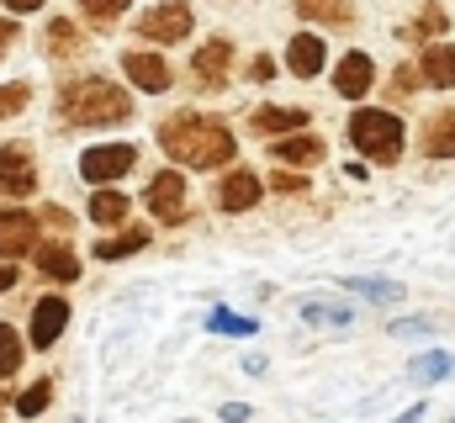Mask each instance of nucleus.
Returning <instances> with one entry per match:
<instances>
[{"label": "nucleus", "instance_id": "1", "mask_svg": "<svg viewBox=\"0 0 455 423\" xmlns=\"http://www.w3.org/2000/svg\"><path fill=\"white\" fill-rule=\"evenodd\" d=\"M164 159L186 164V170H228L238 159V132L228 127V116H207V111H175L154 127Z\"/></svg>", "mask_w": 455, "mask_h": 423}, {"label": "nucleus", "instance_id": "2", "mask_svg": "<svg viewBox=\"0 0 455 423\" xmlns=\"http://www.w3.org/2000/svg\"><path fill=\"white\" fill-rule=\"evenodd\" d=\"M127 116H132V96L101 75L59 85V122L64 127H122Z\"/></svg>", "mask_w": 455, "mask_h": 423}, {"label": "nucleus", "instance_id": "3", "mask_svg": "<svg viewBox=\"0 0 455 423\" xmlns=\"http://www.w3.org/2000/svg\"><path fill=\"white\" fill-rule=\"evenodd\" d=\"M344 138L355 143V154L365 164H397L403 148H408V122L397 111H387V106H355Z\"/></svg>", "mask_w": 455, "mask_h": 423}, {"label": "nucleus", "instance_id": "4", "mask_svg": "<svg viewBox=\"0 0 455 423\" xmlns=\"http://www.w3.org/2000/svg\"><path fill=\"white\" fill-rule=\"evenodd\" d=\"M191 27H196V16H191L186 0H159L154 11L138 16V37H143V43H164V48H170V43H186Z\"/></svg>", "mask_w": 455, "mask_h": 423}, {"label": "nucleus", "instance_id": "5", "mask_svg": "<svg viewBox=\"0 0 455 423\" xmlns=\"http://www.w3.org/2000/svg\"><path fill=\"white\" fill-rule=\"evenodd\" d=\"M127 170H138V143H96L80 154V175L101 191V186H116Z\"/></svg>", "mask_w": 455, "mask_h": 423}, {"label": "nucleus", "instance_id": "6", "mask_svg": "<svg viewBox=\"0 0 455 423\" xmlns=\"http://www.w3.org/2000/svg\"><path fill=\"white\" fill-rule=\"evenodd\" d=\"M143 207L154 212V222L180 227V222L191 217V202H186V175H180V170H159V175L148 180V191H143Z\"/></svg>", "mask_w": 455, "mask_h": 423}, {"label": "nucleus", "instance_id": "7", "mask_svg": "<svg viewBox=\"0 0 455 423\" xmlns=\"http://www.w3.org/2000/svg\"><path fill=\"white\" fill-rule=\"evenodd\" d=\"M37 191V159L27 143H0V196L5 202H21Z\"/></svg>", "mask_w": 455, "mask_h": 423}, {"label": "nucleus", "instance_id": "8", "mask_svg": "<svg viewBox=\"0 0 455 423\" xmlns=\"http://www.w3.org/2000/svg\"><path fill=\"white\" fill-rule=\"evenodd\" d=\"M259 196H265V180H259L249 164H228L223 180H218V212H228V217H243V212L259 207Z\"/></svg>", "mask_w": 455, "mask_h": 423}, {"label": "nucleus", "instance_id": "9", "mask_svg": "<svg viewBox=\"0 0 455 423\" xmlns=\"http://www.w3.org/2000/svg\"><path fill=\"white\" fill-rule=\"evenodd\" d=\"M37 212H21V207H0V259L16 265L21 254L37 249Z\"/></svg>", "mask_w": 455, "mask_h": 423}, {"label": "nucleus", "instance_id": "10", "mask_svg": "<svg viewBox=\"0 0 455 423\" xmlns=\"http://www.w3.org/2000/svg\"><path fill=\"white\" fill-rule=\"evenodd\" d=\"M122 75H127L143 96H164V91L175 85L164 53H148V48H127V53H122Z\"/></svg>", "mask_w": 455, "mask_h": 423}, {"label": "nucleus", "instance_id": "11", "mask_svg": "<svg viewBox=\"0 0 455 423\" xmlns=\"http://www.w3.org/2000/svg\"><path fill=\"white\" fill-rule=\"evenodd\" d=\"M270 159L275 164H286V170H318L323 159H329V143L318 138V132H291V138H270Z\"/></svg>", "mask_w": 455, "mask_h": 423}, {"label": "nucleus", "instance_id": "12", "mask_svg": "<svg viewBox=\"0 0 455 423\" xmlns=\"http://www.w3.org/2000/svg\"><path fill=\"white\" fill-rule=\"evenodd\" d=\"M334 91H339L344 101H365L376 91V59L365 48H349L339 64H334Z\"/></svg>", "mask_w": 455, "mask_h": 423}, {"label": "nucleus", "instance_id": "13", "mask_svg": "<svg viewBox=\"0 0 455 423\" xmlns=\"http://www.w3.org/2000/svg\"><path fill=\"white\" fill-rule=\"evenodd\" d=\"M228 69H233V43L228 37H207L191 53V75H196L202 91H228Z\"/></svg>", "mask_w": 455, "mask_h": 423}, {"label": "nucleus", "instance_id": "14", "mask_svg": "<svg viewBox=\"0 0 455 423\" xmlns=\"http://www.w3.org/2000/svg\"><path fill=\"white\" fill-rule=\"evenodd\" d=\"M64 328H69V297H37L32 323H27L32 349H53V344L64 339Z\"/></svg>", "mask_w": 455, "mask_h": 423}, {"label": "nucleus", "instance_id": "15", "mask_svg": "<svg viewBox=\"0 0 455 423\" xmlns=\"http://www.w3.org/2000/svg\"><path fill=\"white\" fill-rule=\"evenodd\" d=\"M286 69H291L297 80H318V75L329 69V43H323L318 32H291V43H286Z\"/></svg>", "mask_w": 455, "mask_h": 423}, {"label": "nucleus", "instance_id": "16", "mask_svg": "<svg viewBox=\"0 0 455 423\" xmlns=\"http://www.w3.org/2000/svg\"><path fill=\"white\" fill-rule=\"evenodd\" d=\"M307 122H313L307 106H254L249 111V132H259V138H291Z\"/></svg>", "mask_w": 455, "mask_h": 423}, {"label": "nucleus", "instance_id": "17", "mask_svg": "<svg viewBox=\"0 0 455 423\" xmlns=\"http://www.w3.org/2000/svg\"><path fill=\"white\" fill-rule=\"evenodd\" d=\"M419 154H424V159H455V106L435 111V116L419 127Z\"/></svg>", "mask_w": 455, "mask_h": 423}, {"label": "nucleus", "instance_id": "18", "mask_svg": "<svg viewBox=\"0 0 455 423\" xmlns=\"http://www.w3.org/2000/svg\"><path fill=\"white\" fill-rule=\"evenodd\" d=\"M419 80L429 91H455V43H429L419 53Z\"/></svg>", "mask_w": 455, "mask_h": 423}, {"label": "nucleus", "instance_id": "19", "mask_svg": "<svg viewBox=\"0 0 455 423\" xmlns=\"http://www.w3.org/2000/svg\"><path fill=\"white\" fill-rule=\"evenodd\" d=\"M32 254H37V270H43L48 281H59V286L80 281V254H75V249H69L64 238H53V243H37Z\"/></svg>", "mask_w": 455, "mask_h": 423}, {"label": "nucleus", "instance_id": "20", "mask_svg": "<svg viewBox=\"0 0 455 423\" xmlns=\"http://www.w3.org/2000/svg\"><path fill=\"white\" fill-rule=\"evenodd\" d=\"M127 212H132L127 191L101 186V191H91V207H85V217H91L96 227H127Z\"/></svg>", "mask_w": 455, "mask_h": 423}, {"label": "nucleus", "instance_id": "21", "mask_svg": "<svg viewBox=\"0 0 455 423\" xmlns=\"http://www.w3.org/2000/svg\"><path fill=\"white\" fill-rule=\"evenodd\" d=\"M445 27H451L445 5H440V0H424V11L403 27V43H440V37H445Z\"/></svg>", "mask_w": 455, "mask_h": 423}, {"label": "nucleus", "instance_id": "22", "mask_svg": "<svg viewBox=\"0 0 455 423\" xmlns=\"http://www.w3.org/2000/svg\"><path fill=\"white\" fill-rule=\"evenodd\" d=\"M43 43H48V59H75V53H85V37H80V27H75L69 16H53L48 32H43Z\"/></svg>", "mask_w": 455, "mask_h": 423}, {"label": "nucleus", "instance_id": "23", "mask_svg": "<svg viewBox=\"0 0 455 423\" xmlns=\"http://www.w3.org/2000/svg\"><path fill=\"white\" fill-rule=\"evenodd\" d=\"M143 243H148V227H122L116 238H101V243H96L91 254H96L101 265H116V259H127V254H138Z\"/></svg>", "mask_w": 455, "mask_h": 423}, {"label": "nucleus", "instance_id": "24", "mask_svg": "<svg viewBox=\"0 0 455 423\" xmlns=\"http://www.w3.org/2000/svg\"><path fill=\"white\" fill-rule=\"evenodd\" d=\"M297 16L323 21V27H349L355 21V5L349 0H297Z\"/></svg>", "mask_w": 455, "mask_h": 423}, {"label": "nucleus", "instance_id": "25", "mask_svg": "<svg viewBox=\"0 0 455 423\" xmlns=\"http://www.w3.org/2000/svg\"><path fill=\"white\" fill-rule=\"evenodd\" d=\"M48 403H53V376L32 381V387L16 397V419H43V413H48Z\"/></svg>", "mask_w": 455, "mask_h": 423}, {"label": "nucleus", "instance_id": "26", "mask_svg": "<svg viewBox=\"0 0 455 423\" xmlns=\"http://www.w3.org/2000/svg\"><path fill=\"white\" fill-rule=\"evenodd\" d=\"M21 360H27V344H21V333H16L11 323H0V381H11V376L21 371Z\"/></svg>", "mask_w": 455, "mask_h": 423}, {"label": "nucleus", "instance_id": "27", "mask_svg": "<svg viewBox=\"0 0 455 423\" xmlns=\"http://www.w3.org/2000/svg\"><path fill=\"white\" fill-rule=\"evenodd\" d=\"M344 291H360L365 302H403V286L397 281H371V275H349Z\"/></svg>", "mask_w": 455, "mask_h": 423}, {"label": "nucleus", "instance_id": "28", "mask_svg": "<svg viewBox=\"0 0 455 423\" xmlns=\"http://www.w3.org/2000/svg\"><path fill=\"white\" fill-rule=\"evenodd\" d=\"M127 5H132V0H80V16H85L91 27H116V21L127 16Z\"/></svg>", "mask_w": 455, "mask_h": 423}, {"label": "nucleus", "instance_id": "29", "mask_svg": "<svg viewBox=\"0 0 455 423\" xmlns=\"http://www.w3.org/2000/svg\"><path fill=\"white\" fill-rule=\"evenodd\" d=\"M207 333H243V339H254L259 323H254V317L228 313V307H212V313H207Z\"/></svg>", "mask_w": 455, "mask_h": 423}, {"label": "nucleus", "instance_id": "30", "mask_svg": "<svg viewBox=\"0 0 455 423\" xmlns=\"http://www.w3.org/2000/svg\"><path fill=\"white\" fill-rule=\"evenodd\" d=\"M451 371H455V360L445 355V349H429V355H419V360H413V376H419V381H429V387H435V381H445Z\"/></svg>", "mask_w": 455, "mask_h": 423}, {"label": "nucleus", "instance_id": "31", "mask_svg": "<svg viewBox=\"0 0 455 423\" xmlns=\"http://www.w3.org/2000/svg\"><path fill=\"white\" fill-rule=\"evenodd\" d=\"M27 101H32V85H21V80L0 85V122H5V116H16V111H27Z\"/></svg>", "mask_w": 455, "mask_h": 423}, {"label": "nucleus", "instance_id": "32", "mask_svg": "<svg viewBox=\"0 0 455 423\" xmlns=\"http://www.w3.org/2000/svg\"><path fill=\"white\" fill-rule=\"evenodd\" d=\"M302 317H307V323H318V328H344V323H349V307H329V302H307V307H302Z\"/></svg>", "mask_w": 455, "mask_h": 423}, {"label": "nucleus", "instance_id": "33", "mask_svg": "<svg viewBox=\"0 0 455 423\" xmlns=\"http://www.w3.org/2000/svg\"><path fill=\"white\" fill-rule=\"evenodd\" d=\"M270 191L297 196V191H307V175H302V170H275V175H270Z\"/></svg>", "mask_w": 455, "mask_h": 423}, {"label": "nucleus", "instance_id": "34", "mask_svg": "<svg viewBox=\"0 0 455 423\" xmlns=\"http://www.w3.org/2000/svg\"><path fill=\"white\" fill-rule=\"evenodd\" d=\"M413 91H419V69H413V64H403V69L392 75V96H397V101H408Z\"/></svg>", "mask_w": 455, "mask_h": 423}, {"label": "nucleus", "instance_id": "35", "mask_svg": "<svg viewBox=\"0 0 455 423\" xmlns=\"http://www.w3.org/2000/svg\"><path fill=\"white\" fill-rule=\"evenodd\" d=\"M218 419H223V423H249L254 413H249V403H223V408H218Z\"/></svg>", "mask_w": 455, "mask_h": 423}, {"label": "nucleus", "instance_id": "36", "mask_svg": "<svg viewBox=\"0 0 455 423\" xmlns=\"http://www.w3.org/2000/svg\"><path fill=\"white\" fill-rule=\"evenodd\" d=\"M37 222H48V227H59V233H69V212H64V207H43Z\"/></svg>", "mask_w": 455, "mask_h": 423}, {"label": "nucleus", "instance_id": "37", "mask_svg": "<svg viewBox=\"0 0 455 423\" xmlns=\"http://www.w3.org/2000/svg\"><path fill=\"white\" fill-rule=\"evenodd\" d=\"M270 75H275V64H270V59H249V80H254V85H265Z\"/></svg>", "mask_w": 455, "mask_h": 423}, {"label": "nucleus", "instance_id": "38", "mask_svg": "<svg viewBox=\"0 0 455 423\" xmlns=\"http://www.w3.org/2000/svg\"><path fill=\"white\" fill-rule=\"evenodd\" d=\"M435 323L429 317H403V323H392V333H429Z\"/></svg>", "mask_w": 455, "mask_h": 423}, {"label": "nucleus", "instance_id": "39", "mask_svg": "<svg viewBox=\"0 0 455 423\" xmlns=\"http://www.w3.org/2000/svg\"><path fill=\"white\" fill-rule=\"evenodd\" d=\"M424 419H429V403L419 397L413 408H403V413H397V419H392V423H424Z\"/></svg>", "mask_w": 455, "mask_h": 423}, {"label": "nucleus", "instance_id": "40", "mask_svg": "<svg viewBox=\"0 0 455 423\" xmlns=\"http://www.w3.org/2000/svg\"><path fill=\"white\" fill-rule=\"evenodd\" d=\"M11 43H21V32H16V21H0V59L11 53Z\"/></svg>", "mask_w": 455, "mask_h": 423}, {"label": "nucleus", "instance_id": "41", "mask_svg": "<svg viewBox=\"0 0 455 423\" xmlns=\"http://www.w3.org/2000/svg\"><path fill=\"white\" fill-rule=\"evenodd\" d=\"M5 11H16V16H27V11H43V0H5Z\"/></svg>", "mask_w": 455, "mask_h": 423}, {"label": "nucleus", "instance_id": "42", "mask_svg": "<svg viewBox=\"0 0 455 423\" xmlns=\"http://www.w3.org/2000/svg\"><path fill=\"white\" fill-rule=\"evenodd\" d=\"M16 275H21L16 265H0V291H11V286H16Z\"/></svg>", "mask_w": 455, "mask_h": 423}, {"label": "nucleus", "instance_id": "43", "mask_svg": "<svg viewBox=\"0 0 455 423\" xmlns=\"http://www.w3.org/2000/svg\"><path fill=\"white\" fill-rule=\"evenodd\" d=\"M180 423H196V419H180Z\"/></svg>", "mask_w": 455, "mask_h": 423}, {"label": "nucleus", "instance_id": "44", "mask_svg": "<svg viewBox=\"0 0 455 423\" xmlns=\"http://www.w3.org/2000/svg\"><path fill=\"white\" fill-rule=\"evenodd\" d=\"M451 423H455V419H451Z\"/></svg>", "mask_w": 455, "mask_h": 423}]
</instances>
